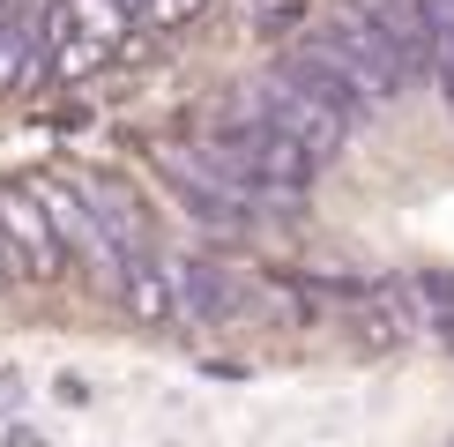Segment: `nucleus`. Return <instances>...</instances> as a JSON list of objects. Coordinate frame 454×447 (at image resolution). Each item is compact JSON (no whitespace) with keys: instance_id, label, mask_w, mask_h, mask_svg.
I'll use <instances>...</instances> for the list:
<instances>
[{"instance_id":"f257e3e1","label":"nucleus","mask_w":454,"mask_h":447,"mask_svg":"<svg viewBox=\"0 0 454 447\" xmlns=\"http://www.w3.org/2000/svg\"><path fill=\"white\" fill-rule=\"evenodd\" d=\"M135 8L120 0H45L37 8V37H45V82H90L127 52Z\"/></svg>"},{"instance_id":"f03ea898","label":"nucleus","mask_w":454,"mask_h":447,"mask_svg":"<svg viewBox=\"0 0 454 447\" xmlns=\"http://www.w3.org/2000/svg\"><path fill=\"white\" fill-rule=\"evenodd\" d=\"M0 239H8L15 276H30V284L60 276V261H67L60 239H52V224H45V201L30 186H15V179H0Z\"/></svg>"},{"instance_id":"7ed1b4c3","label":"nucleus","mask_w":454,"mask_h":447,"mask_svg":"<svg viewBox=\"0 0 454 447\" xmlns=\"http://www.w3.org/2000/svg\"><path fill=\"white\" fill-rule=\"evenodd\" d=\"M74 186H82L90 216L105 224V239H112V247H120L127 261L157 254V224H149V201H142L127 179H112V172H74Z\"/></svg>"},{"instance_id":"20e7f679","label":"nucleus","mask_w":454,"mask_h":447,"mask_svg":"<svg viewBox=\"0 0 454 447\" xmlns=\"http://www.w3.org/2000/svg\"><path fill=\"white\" fill-rule=\"evenodd\" d=\"M164 276H172V298H179V321H223V313L239 306L231 276L216 269V261H194V254H164Z\"/></svg>"},{"instance_id":"39448f33","label":"nucleus","mask_w":454,"mask_h":447,"mask_svg":"<svg viewBox=\"0 0 454 447\" xmlns=\"http://www.w3.org/2000/svg\"><path fill=\"white\" fill-rule=\"evenodd\" d=\"M112 298H120V306L135 313L142 328H172V321H179V298H172V276H164V254L127 261L120 284H112Z\"/></svg>"},{"instance_id":"423d86ee","label":"nucleus","mask_w":454,"mask_h":447,"mask_svg":"<svg viewBox=\"0 0 454 447\" xmlns=\"http://www.w3.org/2000/svg\"><path fill=\"white\" fill-rule=\"evenodd\" d=\"M45 82V37H37V8H15L0 30V98H23Z\"/></svg>"},{"instance_id":"0eeeda50","label":"nucleus","mask_w":454,"mask_h":447,"mask_svg":"<svg viewBox=\"0 0 454 447\" xmlns=\"http://www.w3.org/2000/svg\"><path fill=\"white\" fill-rule=\"evenodd\" d=\"M201 8H209V0H142L135 23H142V30H179V23H194Z\"/></svg>"},{"instance_id":"6e6552de","label":"nucleus","mask_w":454,"mask_h":447,"mask_svg":"<svg viewBox=\"0 0 454 447\" xmlns=\"http://www.w3.org/2000/svg\"><path fill=\"white\" fill-rule=\"evenodd\" d=\"M120 8H142V0H120Z\"/></svg>"}]
</instances>
